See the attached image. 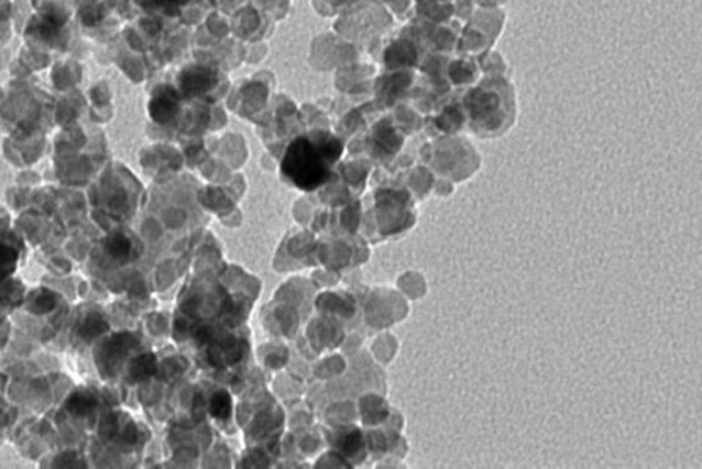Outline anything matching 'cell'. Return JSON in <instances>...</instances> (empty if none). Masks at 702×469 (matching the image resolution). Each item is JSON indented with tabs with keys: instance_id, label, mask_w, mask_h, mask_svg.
Here are the masks:
<instances>
[{
	"instance_id": "5",
	"label": "cell",
	"mask_w": 702,
	"mask_h": 469,
	"mask_svg": "<svg viewBox=\"0 0 702 469\" xmlns=\"http://www.w3.org/2000/svg\"><path fill=\"white\" fill-rule=\"evenodd\" d=\"M106 329H108L106 321L99 314L91 313L86 316L84 322L80 326L78 334L86 341H90L98 337L99 334H102Z\"/></svg>"
},
{
	"instance_id": "10",
	"label": "cell",
	"mask_w": 702,
	"mask_h": 469,
	"mask_svg": "<svg viewBox=\"0 0 702 469\" xmlns=\"http://www.w3.org/2000/svg\"><path fill=\"white\" fill-rule=\"evenodd\" d=\"M229 411V402H228L226 393H219L213 398L212 401V413L217 417H226Z\"/></svg>"
},
{
	"instance_id": "2",
	"label": "cell",
	"mask_w": 702,
	"mask_h": 469,
	"mask_svg": "<svg viewBox=\"0 0 702 469\" xmlns=\"http://www.w3.org/2000/svg\"><path fill=\"white\" fill-rule=\"evenodd\" d=\"M215 84V73L207 68H191L180 78V88L186 96L207 93Z\"/></svg>"
},
{
	"instance_id": "1",
	"label": "cell",
	"mask_w": 702,
	"mask_h": 469,
	"mask_svg": "<svg viewBox=\"0 0 702 469\" xmlns=\"http://www.w3.org/2000/svg\"><path fill=\"white\" fill-rule=\"evenodd\" d=\"M339 142L330 135H321L316 142L299 138L289 146L282 170L299 187L312 190L326 182L329 176L327 163L337 158Z\"/></svg>"
},
{
	"instance_id": "6",
	"label": "cell",
	"mask_w": 702,
	"mask_h": 469,
	"mask_svg": "<svg viewBox=\"0 0 702 469\" xmlns=\"http://www.w3.org/2000/svg\"><path fill=\"white\" fill-rule=\"evenodd\" d=\"M31 10V0H13V3H10V20L13 21V25L19 32L24 31L29 22Z\"/></svg>"
},
{
	"instance_id": "12",
	"label": "cell",
	"mask_w": 702,
	"mask_h": 469,
	"mask_svg": "<svg viewBox=\"0 0 702 469\" xmlns=\"http://www.w3.org/2000/svg\"><path fill=\"white\" fill-rule=\"evenodd\" d=\"M13 259H16V252L11 248L0 247V263L11 262Z\"/></svg>"
},
{
	"instance_id": "4",
	"label": "cell",
	"mask_w": 702,
	"mask_h": 469,
	"mask_svg": "<svg viewBox=\"0 0 702 469\" xmlns=\"http://www.w3.org/2000/svg\"><path fill=\"white\" fill-rule=\"evenodd\" d=\"M66 409L76 417H86L96 409V399L88 392H76L66 401Z\"/></svg>"
},
{
	"instance_id": "9",
	"label": "cell",
	"mask_w": 702,
	"mask_h": 469,
	"mask_svg": "<svg viewBox=\"0 0 702 469\" xmlns=\"http://www.w3.org/2000/svg\"><path fill=\"white\" fill-rule=\"evenodd\" d=\"M152 356H140L133 362L131 368V376L133 378H145L152 371Z\"/></svg>"
},
{
	"instance_id": "3",
	"label": "cell",
	"mask_w": 702,
	"mask_h": 469,
	"mask_svg": "<svg viewBox=\"0 0 702 469\" xmlns=\"http://www.w3.org/2000/svg\"><path fill=\"white\" fill-rule=\"evenodd\" d=\"M152 112L153 116L160 123H165L171 120L176 110H177V98L173 91L168 93H161L160 97L153 100Z\"/></svg>"
},
{
	"instance_id": "7",
	"label": "cell",
	"mask_w": 702,
	"mask_h": 469,
	"mask_svg": "<svg viewBox=\"0 0 702 469\" xmlns=\"http://www.w3.org/2000/svg\"><path fill=\"white\" fill-rule=\"evenodd\" d=\"M106 247H108L109 254H113L115 257H121V256L128 254V251H130L128 239L120 234L112 235L108 239Z\"/></svg>"
},
{
	"instance_id": "11",
	"label": "cell",
	"mask_w": 702,
	"mask_h": 469,
	"mask_svg": "<svg viewBox=\"0 0 702 469\" xmlns=\"http://www.w3.org/2000/svg\"><path fill=\"white\" fill-rule=\"evenodd\" d=\"M71 463H75L77 464L78 463V458H77L76 453L73 451H66L63 454H61L56 460V467H66V468H73V465ZM78 465V464H77Z\"/></svg>"
},
{
	"instance_id": "8",
	"label": "cell",
	"mask_w": 702,
	"mask_h": 469,
	"mask_svg": "<svg viewBox=\"0 0 702 469\" xmlns=\"http://www.w3.org/2000/svg\"><path fill=\"white\" fill-rule=\"evenodd\" d=\"M54 306H56V297L50 292L44 291V292L36 296V299L32 302L31 307L35 313L43 314L51 311L54 309Z\"/></svg>"
}]
</instances>
